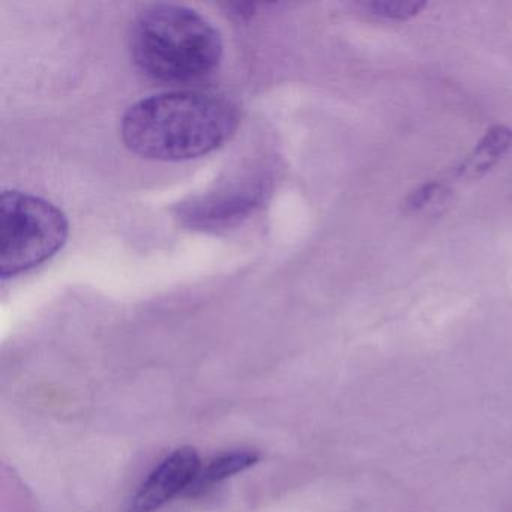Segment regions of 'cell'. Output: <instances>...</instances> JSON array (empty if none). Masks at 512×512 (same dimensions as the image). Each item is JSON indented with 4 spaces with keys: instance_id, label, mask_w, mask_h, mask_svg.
<instances>
[{
    "instance_id": "6da1fadb",
    "label": "cell",
    "mask_w": 512,
    "mask_h": 512,
    "mask_svg": "<svg viewBox=\"0 0 512 512\" xmlns=\"http://www.w3.org/2000/svg\"><path fill=\"white\" fill-rule=\"evenodd\" d=\"M236 107L217 95L167 92L143 98L122 118L125 146L155 161H187L211 154L235 134Z\"/></svg>"
},
{
    "instance_id": "7a4b0ae2",
    "label": "cell",
    "mask_w": 512,
    "mask_h": 512,
    "mask_svg": "<svg viewBox=\"0 0 512 512\" xmlns=\"http://www.w3.org/2000/svg\"><path fill=\"white\" fill-rule=\"evenodd\" d=\"M130 50L134 64L148 79L164 85H190L220 67L223 38L196 11L155 4L134 20Z\"/></svg>"
},
{
    "instance_id": "3957f363",
    "label": "cell",
    "mask_w": 512,
    "mask_h": 512,
    "mask_svg": "<svg viewBox=\"0 0 512 512\" xmlns=\"http://www.w3.org/2000/svg\"><path fill=\"white\" fill-rule=\"evenodd\" d=\"M64 212L34 194L8 190L0 199V277H17L52 259L68 239Z\"/></svg>"
},
{
    "instance_id": "277c9868",
    "label": "cell",
    "mask_w": 512,
    "mask_h": 512,
    "mask_svg": "<svg viewBox=\"0 0 512 512\" xmlns=\"http://www.w3.org/2000/svg\"><path fill=\"white\" fill-rule=\"evenodd\" d=\"M202 467L196 449L190 446L176 449L146 478L131 500L128 512H155L175 497L187 496Z\"/></svg>"
},
{
    "instance_id": "5b68a950",
    "label": "cell",
    "mask_w": 512,
    "mask_h": 512,
    "mask_svg": "<svg viewBox=\"0 0 512 512\" xmlns=\"http://www.w3.org/2000/svg\"><path fill=\"white\" fill-rule=\"evenodd\" d=\"M259 454L254 451L224 452L218 457L212 458L205 467L200 470L196 482L188 491L187 496H199L205 493L212 485L220 484L224 479L244 472L259 461Z\"/></svg>"
},
{
    "instance_id": "8992f818",
    "label": "cell",
    "mask_w": 512,
    "mask_h": 512,
    "mask_svg": "<svg viewBox=\"0 0 512 512\" xmlns=\"http://www.w3.org/2000/svg\"><path fill=\"white\" fill-rule=\"evenodd\" d=\"M512 145V131L506 130L505 127H494L493 130L485 134L475 154L464 164V172L472 173V175H481L485 170L497 163L500 155L508 151Z\"/></svg>"
},
{
    "instance_id": "52a82bcc",
    "label": "cell",
    "mask_w": 512,
    "mask_h": 512,
    "mask_svg": "<svg viewBox=\"0 0 512 512\" xmlns=\"http://www.w3.org/2000/svg\"><path fill=\"white\" fill-rule=\"evenodd\" d=\"M365 10L377 17L389 20H409L425 7L424 2H403V0H373L362 4Z\"/></svg>"
}]
</instances>
